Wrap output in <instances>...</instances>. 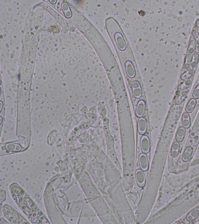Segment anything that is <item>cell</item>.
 Segmentation results:
<instances>
[{
	"label": "cell",
	"instance_id": "6da1fadb",
	"mask_svg": "<svg viewBox=\"0 0 199 224\" xmlns=\"http://www.w3.org/2000/svg\"><path fill=\"white\" fill-rule=\"evenodd\" d=\"M114 192L117 202L124 215L125 223H133L134 219L133 214L126 200L121 185L118 186L114 190Z\"/></svg>",
	"mask_w": 199,
	"mask_h": 224
},
{
	"label": "cell",
	"instance_id": "7a4b0ae2",
	"mask_svg": "<svg viewBox=\"0 0 199 224\" xmlns=\"http://www.w3.org/2000/svg\"><path fill=\"white\" fill-rule=\"evenodd\" d=\"M141 147L142 151L146 153L150 149V143L149 138L147 136H143L141 138Z\"/></svg>",
	"mask_w": 199,
	"mask_h": 224
},
{
	"label": "cell",
	"instance_id": "3957f363",
	"mask_svg": "<svg viewBox=\"0 0 199 224\" xmlns=\"http://www.w3.org/2000/svg\"><path fill=\"white\" fill-rule=\"evenodd\" d=\"M145 109V102L143 100H141L137 104L136 110V115L138 117H142L144 115Z\"/></svg>",
	"mask_w": 199,
	"mask_h": 224
},
{
	"label": "cell",
	"instance_id": "277c9868",
	"mask_svg": "<svg viewBox=\"0 0 199 224\" xmlns=\"http://www.w3.org/2000/svg\"><path fill=\"white\" fill-rule=\"evenodd\" d=\"M138 131L141 135L144 134L147 131V123L146 120L144 118H141L138 123Z\"/></svg>",
	"mask_w": 199,
	"mask_h": 224
},
{
	"label": "cell",
	"instance_id": "5b68a950",
	"mask_svg": "<svg viewBox=\"0 0 199 224\" xmlns=\"http://www.w3.org/2000/svg\"><path fill=\"white\" fill-rule=\"evenodd\" d=\"M182 124L184 128H189L191 125L190 116L187 113H184L182 118Z\"/></svg>",
	"mask_w": 199,
	"mask_h": 224
},
{
	"label": "cell",
	"instance_id": "8992f818",
	"mask_svg": "<svg viewBox=\"0 0 199 224\" xmlns=\"http://www.w3.org/2000/svg\"><path fill=\"white\" fill-rule=\"evenodd\" d=\"M186 131L184 127H180L177 131L176 136V140L178 143L183 142L185 137Z\"/></svg>",
	"mask_w": 199,
	"mask_h": 224
},
{
	"label": "cell",
	"instance_id": "52a82bcc",
	"mask_svg": "<svg viewBox=\"0 0 199 224\" xmlns=\"http://www.w3.org/2000/svg\"><path fill=\"white\" fill-rule=\"evenodd\" d=\"M196 103H197V101L196 99L194 98H190L185 108V111H186V113H192L195 109Z\"/></svg>",
	"mask_w": 199,
	"mask_h": 224
},
{
	"label": "cell",
	"instance_id": "ba28073f",
	"mask_svg": "<svg viewBox=\"0 0 199 224\" xmlns=\"http://www.w3.org/2000/svg\"><path fill=\"white\" fill-rule=\"evenodd\" d=\"M136 178L138 186L143 187L145 185V178L144 175L141 170H138L136 173Z\"/></svg>",
	"mask_w": 199,
	"mask_h": 224
},
{
	"label": "cell",
	"instance_id": "9c48e42d",
	"mask_svg": "<svg viewBox=\"0 0 199 224\" xmlns=\"http://www.w3.org/2000/svg\"><path fill=\"white\" fill-rule=\"evenodd\" d=\"M141 168L143 170H146L148 167V159L145 155L141 154L139 157Z\"/></svg>",
	"mask_w": 199,
	"mask_h": 224
},
{
	"label": "cell",
	"instance_id": "30bf717a",
	"mask_svg": "<svg viewBox=\"0 0 199 224\" xmlns=\"http://www.w3.org/2000/svg\"><path fill=\"white\" fill-rule=\"evenodd\" d=\"M180 149V144L178 143H175L172 146L171 155L173 157H176L178 156Z\"/></svg>",
	"mask_w": 199,
	"mask_h": 224
},
{
	"label": "cell",
	"instance_id": "8fae6325",
	"mask_svg": "<svg viewBox=\"0 0 199 224\" xmlns=\"http://www.w3.org/2000/svg\"><path fill=\"white\" fill-rule=\"evenodd\" d=\"M199 216V209H195L193 211L191 212V213L188 215L187 219V220L188 221H191L195 220V219L197 218Z\"/></svg>",
	"mask_w": 199,
	"mask_h": 224
},
{
	"label": "cell",
	"instance_id": "7c38bea8",
	"mask_svg": "<svg viewBox=\"0 0 199 224\" xmlns=\"http://www.w3.org/2000/svg\"><path fill=\"white\" fill-rule=\"evenodd\" d=\"M192 81L190 80H188L185 81L184 82L181 84L179 86H178V89L179 91H183L186 90L188 88L190 87L192 85Z\"/></svg>",
	"mask_w": 199,
	"mask_h": 224
},
{
	"label": "cell",
	"instance_id": "4fadbf2b",
	"mask_svg": "<svg viewBox=\"0 0 199 224\" xmlns=\"http://www.w3.org/2000/svg\"><path fill=\"white\" fill-rule=\"evenodd\" d=\"M188 92L187 91H184L181 93L179 96L175 100V102L177 105H180L184 101L187 96Z\"/></svg>",
	"mask_w": 199,
	"mask_h": 224
},
{
	"label": "cell",
	"instance_id": "5bb4252c",
	"mask_svg": "<svg viewBox=\"0 0 199 224\" xmlns=\"http://www.w3.org/2000/svg\"><path fill=\"white\" fill-rule=\"evenodd\" d=\"M194 74H195V71L193 70H189L182 75L180 77L181 79L183 80H186L187 79H189L190 77L193 76Z\"/></svg>",
	"mask_w": 199,
	"mask_h": 224
},
{
	"label": "cell",
	"instance_id": "9a60e30c",
	"mask_svg": "<svg viewBox=\"0 0 199 224\" xmlns=\"http://www.w3.org/2000/svg\"><path fill=\"white\" fill-rule=\"evenodd\" d=\"M193 152L192 148L190 147H189L185 149L184 151V154H183V161H188L189 160V158L191 156Z\"/></svg>",
	"mask_w": 199,
	"mask_h": 224
},
{
	"label": "cell",
	"instance_id": "2e32d148",
	"mask_svg": "<svg viewBox=\"0 0 199 224\" xmlns=\"http://www.w3.org/2000/svg\"><path fill=\"white\" fill-rule=\"evenodd\" d=\"M193 57L190 55H187L185 57V63H184V68L185 69L188 70L190 67V63L193 61Z\"/></svg>",
	"mask_w": 199,
	"mask_h": 224
},
{
	"label": "cell",
	"instance_id": "e0dca14e",
	"mask_svg": "<svg viewBox=\"0 0 199 224\" xmlns=\"http://www.w3.org/2000/svg\"><path fill=\"white\" fill-rule=\"evenodd\" d=\"M196 42L193 41L190 42L188 47V52L190 54H192L196 50Z\"/></svg>",
	"mask_w": 199,
	"mask_h": 224
},
{
	"label": "cell",
	"instance_id": "ac0fdd59",
	"mask_svg": "<svg viewBox=\"0 0 199 224\" xmlns=\"http://www.w3.org/2000/svg\"><path fill=\"white\" fill-rule=\"evenodd\" d=\"M133 94L134 97L137 98H140L142 96V90L141 88L133 89Z\"/></svg>",
	"mask_w": 199,
	"mask_h": 224
},
{
	"label": "cell",
	"instance_id": "d6986e66",
	"mask_svg": "<svg viewBox=\"0 0 199 224\" xmlns=\"http://www.w3.org/2000/svg\"><path fill=\"white\" fill-rule=\"evenodd\" d=\"M199 61V55L197 54L194 55V58H193V62H192L191 66L193 68H195L197 66Z\"/></svg>",
	"mask_w": 199,
	"mask_h": 224
},
{
	"label": "cell",
	"instance_id": "ffe728a7",
	"mask_svg": "<svg viewBox=\"0 0 199 224\" xmlns=\"http://www.w3.org/2000/svg\"><path fill=\"white\" fill-rule=\"evenodd\" d=\"M193 96L195 99H197L199 98V85H198L195 88Z\"/></svg>",
	"mask_w": 199,
	"mask_h": 224
},
{
	"label": "cell",
	"instance_id": "44dd1931",
	"mask_svg": "<svg viewBox=\"0 0 199 224\" xmlns=\"http://www.w3.org/2000/svg\"><path fill=\"white\" fill-rule=\"evenodd\" d=\"M193 36L195 39L196 42L199 45V35L197 32L195 31H193L192 32Z\"/></svg>",
	"mask_w": 199,
	"mask_h": 224
},
{
	"label": "cell",
	"instance_id": "7402d4cb",
	"mask_svg": "<svg viewBox=\"0 0 199 224\" xmlns=\"http://www.w3.org/2000/svg\"><path fill=\"white\" fill-rule=\"evenodd\" d=\"M196 27H197L198 31V34L199 35V20H198V21H196Z\"/></svg>",
	"mask_w": 199,
	"mask_h": 224
}]
</instances>
